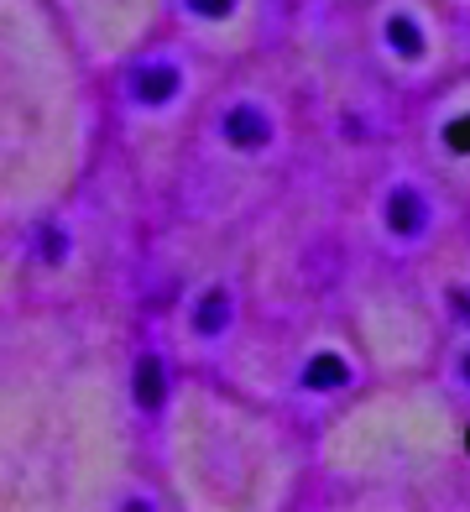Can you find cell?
Wrapping results in <instances>:
<instances>
[{"label":"cell","mask_w":470,"mask_h":512,"mask_svg":"<svg viewBox=\"0 0 470 512\" xmlns=\"http://www.w3.org/2000/svg\"><path fill=\"white\" fill-rule=\"evenodd\" d=\"M429 225V204H423L413 189H392L387 194V230L392 236H418Z\"/></svg>","instance_id":"cell-1"},{"label":"cell","mask_w":470,"mask_h":512,"mask_svg":"<svg viewBox=\"0 0 470 512\" xmlns=\"http://www.w3.org/2000/svg\"><path fill=\"white\" fill-rule=\"evenodd\" d=\"M178 95V68L168 63H152V68H141V74L131 79V100L136 105H168Z\"/></svg>","instance_id":"cell-2"},{"label":"cell","mask_w":470,"mask_h":512,"mask_svg":"<svg viewBox=\"0 0 470 512\" xmlns=\"http://www.w3.org/2000/svg\"><path fill=\"white\" fill-rule=\"evenodd\" d=\"M267 136H272V126H267V115L262 110H251V105H235L230 115H225V142L230 147H262L267 142Z\"/></svg>","instance_id":"cell-3"},{"label":"cell","mask_w":470,"mask_h":512,"mask_svg":"<svg viewBox=\"0 0 470 512\" xmlns=\"http://www.w3.org/2000/svg\"><path fill=\"white\" fill-rule=\"evenodd\" d=\"M136 403L141 408H157L162 403V361L157 356H141L136 361Z\"/></svg>","instance_id":"cell-4"},{"label":"cell","mask_w":470,"mask_h":512,"mask_svg":"<svg viewBox=\"0 0 470 512\" xmlns=\"http://www.w3.org/2000/svg\"><path fill=\"white\" fill-rule=\"evenodd\" d=\"M350 382V371L340 356H319L309 371H303V387H314V392H329V387H345Z\"/></svg>","instance_id":"cell-5"},{"label":"cell","mask_w":470,"mask_h":512,"mask_svg":"<svg viewBox=\"0 0 470 512\" xmlns=\"http://www.w3.org/2000/svg\"><path fill=\"white\" fill-rule=\"evenodd\" d=\"M225 324H230V293L215 288V293H209L204 304H199V335H220Z\"/></svg>","instance_id":"cell-6"},{"label":"cell","mask_w":470,"mask_h":512,"mask_svg":"<svg viewBox=\"0 0 470 512\" xmlns=\"http://www.w3.org/2000/svg\"><path fill=\"white\" fill-rule=\"evenodd\" d=\"M387 42H392L403 58H418V53H423V37H418V27H413L408 16H387Z\"/></svg>","instance_id":"cell-7"},{"label":"cell","mask_w":470,"mask_h":512,"mask_svg":"<svg viewBox=\"0 0 470 512\" xmlns=\"http://www.w3.org/2000/svg\"><path fill=\"white\" fill-rule=\"evenodd\" d=\"M444 142H450L455 152H470V115H460V121H450V131H444Z\"/></svg>","instance_id":"cell-8"},{"label":"cell","mask_w":470,"mask_h":512,"mask_svg":"<svg viewBox=\"0 0 470 512\" xmlns=\"http://www.w3.org/2000/svg\"><path fill=\"white\" fill-rule=\"evenodd\" d=\"M235 6V0H188V11H199V16H225Z\"/></svg>","instance_id":"cell-9"},{"label":"cell","mask_w":470,"mask_h":512,"mask_svg":"<svg viewBox=\"0 0 470 512\" xmlns=\"http://www.w3.org/2000/svg\"><path fill=\"white\" fill-rule=\"evenodd\" d=\"M42 256H47V262H58V256H63V236H58V230H47V236H42Z\"/></svg>","instance_id":"cell-10"},{"label":"cell","mask_w":470,"mask_h":512,"mask_svg":"<svg viewBox=\"0 0 470 512\" xmlns=\"http://www.w3.org/2000/svg\"><path fill=\"white\" fill-rule=\"evenodd\" d=\"M455 309H460V314H470V298H465V293H455Z\"/></svg>","instance_id":"cell-11"},{"label":"cell","mask_w":470,"mask_h":512,"mask_svg":"<svg viewBox=\"0 0 470 512\" xmlns=\"http://www.w3.org/2000/svg\"><path fill=\"white\" fill-rule=\"evenodd\" d=\"M126 512H152V507H147V502H131V507H126Z\"/></svg>","instance_id":"cell-12"},{"label":"cell","mask_w":470,"mask_h":512,"mask_svg":"<svg viewBox=\"0 0 470 512\" xmlns=\"http://www.w3.org/2000/svg\"><path fill=\"white\" fill-rule=\"evenodd\" d=\"M460 377H465V382H470V356H465V361H460Z\"/></svg>","instance_id":"cell-13"}]
</instances>
